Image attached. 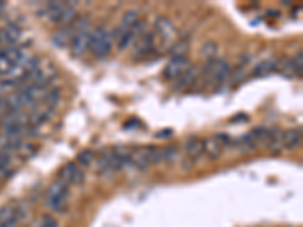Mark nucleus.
I'll list each match as a JSON object with an SVG mask.
<instances>
[{"instance_id": "obj_4", "label": "nucleus", "mask_w": 303, "mask_h": 227, "mask_svg": "<svg viewBox=\"0 0 303 227\" xmlns=\"http://www.w3.org/2000/svg\"><path fill=\"white\" fill-rule=\"evenodd\" d=\"M49 15L53 23L59 24H72L76 18L75 8L69 3H50L49 5Z\"/></svg>"}, {"instance_id": "obj_6", "label": "nucleus", "mask_w": 303, "mask_h": 227, "mask_svg": "<svg viewBox=\"0 0 303 227\" xmlns=\"http://www.w3.org/2000/svg\"><path fill=\"white\" fill-rule=\"evenodd\" d=\"M190 69V61L187 58H171V61L167 64L164 70V79L165 80H176L182 73H185Z\"/></svg>"}, {"instance_id": "obj_19", "label": "nucleus", "mask_w": 303, "mask_h": 227, "mask_svg": "<svg viewBox=\"0 0 303 227\" xmlns=\"http://www.w3.org/2000/svg\"><path fill=\"white\" fill-rule=\"evenodd\" d=\"M137 21H138V12H137V11H128V12L123 15L122 27L128 30V29H131Z\"/></svg>"}, {"instance_id": "obj_9", "label": "nucleus", "mask_w": 303, "mask_h": 227, "mask_svg": "<svg viewBox=\"0 0 303 227\" xmlns=\"http://www.w3.org/2000/svg\"><path fill=\"white\" fill-rule=\"evenodd\" d=\"M302 143V131L299 129H291L282 134V144L284 149H296Z\"/></svg>"}, {"instance_id": "obj_7", "label": "nucleus", "mask_w": 303, "mask_h": 227, "mask_svg": "<svg viewBox=\"0 0 303 227\" xmlns=\"http://www.w3.org/2000/svg\"><path fill=\"white\" fill-rule=\"evenodd\" d=\"M61 182L63 183H66V185H69V183H76V185H79V183H82L83 182V173L76 167L75 164H67L63 170H61Z\"/></svg>"}, {"instance_id": "obj_11", "label": "nucleus", "mask_w": 303, "mask_h": 227, "mask_svg": "<svg viewBox=\"0 0 303 227\" xmlns=\"http://www.w3.org/2000/svg\"><path fill=\"white\" fill-rule=\"evenodd\" d=\"M223 149H225V146L216 137L214 138H208V140L203 141V150L206 151V154L209 157H213V159L220 157L222 153H223Z\"/></svg>"}, {"instance_id": "obj_18", "label": "nucleus", "mask_w": 303, "mask_h": 227, "mask_svg": "<svg viewBox=\"0 0 303 227\" xmlns=\"http://www.w3.org/2000/svg\"><path fill=\"white\" fill-rule=\"evenodd\" d=\"M185 150L188 151V154H191V156H197L200 151L203 150V141H200L197 138H191V140L187 141Z\"/></svg>"}, {"instance_id": "obj_3", "label": "nucleus", "mask_w": 303, "mask_h": 227, "mask_svg": "<svg viewBox=\"0 0 303 227\" xmlns=\"http://www.w3.org/2000/svg\"><path fill=\"white\" fill-rule=\"evenodd\" d=\"M67 196H69L67 185L63 183L61 180L53 182L47 189V203L50 209H53L55 212H64Z\"/></svg>"}, {"instance_id": "obj_24", "label": "nucleus", "mask_w": 303, "mask_h": 227, "mask_svg": "<svg viewBox=\"0 0 303 227\" xmlns=\"http://www.w3.org/2000/svg\"><path fill=\"white\" fill-rule=\"evenodd\" d=\"M93 157H94V154H93V151H89V150H83L82 153H79V156H77L79 164H80V165H83V167L91 165Z\"/></svg>"}, {"instance_id": "obj_13", "label": "nucleus", "mask_w": 303, "mask_h": 227, "mask_svg": "<svg viewBox=\"0 0 303 227\" xmlns=\"http://www.w3.org/2000/svg\"><path fill=\"white\" fill-rule=\"evenodd\" d=\"M153 50V35L152 34H146L140 37V43L137 47V55L140 58H144L147 55H150Z\"/></svg>"}, {"instance_id": "obj_23", "label": "nucleus", "mask_w": 303, "mask_h": 227, "mask_svg": "<svg viewBox=\"0 0 303 227\" xmlns=\"http://www.w3.org/2000/svg\"><path fill=\"white\" fill-rule=\"evenodd\" d=\"M217 52V44L213 43V41H208L206 44H203L202 47V55L208 59H214V55Z\"/></svg>"}, {"instance_id": "obj_17", "label": "nucleus", "mask_w": 303, "mask_h": 227, "mask_svg": "<svg viewBox=\"0 0 303 227\" xmlns=\"http://www.w3.org/2000/svg\"><path fill=\"white\" fill-rule=\"evenodd\" d=\"M278 67V62L273 61V59H268V61H262L256 66V69L253 70V75L255 76H262L267 75V73H271L273 70H276Z\"/></svg>"}, {"instance_id": "obj_20", "label": "nucleus", "mask_w": 303, "mask_h": 227, "mask_svg": "<svg viewBox=\"0 0 303 227\" xmlns=\"http://www.w3.org/2000/svg\"><path fill=\"white\" fill-rule=\"evenodd\" d=\"M188 49H190V46L187 41H177L171 49V55H173V58H185Z\"/></svg>"}, {"instance_id": "obj_1", "label": "nucleus", "mask_w": 303, "mask_h": 227, "mask_svg": "<svg viewBox=\"0 0 303 227\" xmlns=\"http://www.w3.org/2000/svg\"><path fill=\"white\" fill-rule=\"evenodd\" d=\"M112 34L105 27H96L89 35V50L96 58H105L112 49Z\"/></svg>"}, {"instance_id": "obj_12", "label": "nucleus", "mask_w": 303, "mask_h": 227, "mask_svg": "<svg viewBox=\"0 0 303 227\" xmlns=\"http://www.w3.org/2000/svg\"><path fill=\"white\" fill-rule=\"evenodd\" d=\"M20 35H21L20 29L17 26H14V24H9L0 32V41L6 43L8 46H14L18 41Z\"/></svg>"}, {"instance_id": "obj_10", "label": "nucleus", "mask_w": 303, "mask_h": 227, "mask_svg": "<svg viewBox=\"0 0 303 227\" xmlns=\"http://www.w3.org/2000/svg\"><path fill=\"white\" fill-rule=\"evenodd\" d=\"M196 77H197V69L190 66V69L185 73H182L174 80V89H184L187 86H191L194 83Z\"/></svg>"}, {"instance_id": "obj_25", "label": "nucleus", "mask_w": 303, "mask_h": 227, "mask_svg": "<svg viewBox=\"0 0 303 227\" xmlns=\"http://www.w3.org/2000/svg\"><path fill=\"white\" fill-rule=\"evenodd\" d=\"M162 157H164V160L173 162V160L177 157V150H176V147L170 146V147L164 149V150H162Z\"/></svg>"}, {"instance_id": "obj_15", "label": "nucleus", "mask_w": 303, "mask_h": 227, "mask_svg": "<svg viewBox=\"0 0 303 227\" xmlns=\"http://www.w3.org/2000/svg\"><path fill=\"white\" fill-rule=\"evenodd\" d=\"M132 159V164H135L140 170H144L150 165V159H149V150L144 149V150H137L134 151V154L131 156Z\"/></svg>"}, {"instance_id": "obj_27", "label": "nucleus", "mask_w": 303, "mask_h": 227, "mask_svg": "<svg viewBox=\"0 0 303 227\" xmlns=\"http://www.w3.org/2000/svg\"><path fill=\"white\" fill-rule=\"evenodd\" d=\"M293 66H294V69H296V72L300 75L302 73V67H303V52L302 50H299V53L296 55V58H294V62H293Z\"/></svg>"}, {"instance_id": "obj_22", "label": "nucleus", "mask_w": 303, "mask_h": 227, "mask_svg": "<svg viewBox=\"0 0 303 227\" xmlns=\"http://www.w3.org/2000/svg\"><path fill=\"white\" fill-rule=\"evenodd\" d=\"M135 37H137V35H135L131 29H128V30H126L120 38H118V49H120V50H125V49H126L132 41H134V38H135Z\"/></svg>"}, {"instance_id": "obj_8", "label": "nucleus", "mask_w": 303, "mask_h": 227, "mask_svg": "<svg viewBox=\"0 0 303 227\" xmlns=\"http://www.w3.org/2000/svg\"><path fill=\"white\" fill-rule=\"evenodd\" d=\"M155 26H156L158 34H159L165 41H170V40L174 38V35H176V27H174V24H173L168 18H165V17L158 18L156 23H155Z\"/></svg>"}, {"instance_id": "obj_14", "label": "nucleus", "mask_w": 303, "mask_h": 227, "mask_svg": "<svg viewBox=\"0 0 303 227\" xmlns=\"http://www.w3.org/2000/svg\"><path fill=\"white\" fill-rule=\"evenodd\" d=\"M15 69H17V64L3 50H0V76L12 75Z\"/></svg>"}, {"instance_id": "obj_26", "label": "nucleus", "mask_w": 303, "mask_h": 227, "mask_svg": "<svg viewBox=\"0 0 303 227\" xmlns=\"http://www.w3.org/2000/svg\"><path fill=\"white\" fill-rule=\"evenodd\" d=\"M37 227H58V221L52 215H44Z\"/></svg>"}, {"instance_id": "obj_21", "label": "nucleus", "mask_w": 303, "mask_h": 227, "mask_svg": "<svg viewBox=\"0 0 303 227\" xmlns=\"http://www.w3.org/2000/svg\"><path fill=\"white\" fill-rule=\"evenodd\" d=\"M59 99H61V91L56 88V89H52L50 92H47L46 95H44V102H46V105L52 109V108H55L58 103H59Z\"/></svg>"}, {"instance_id": "obj_2", "label": "nucleus", "mask_w": 303, "mask_h": 227, "mask_svg": "<svg viewBox=\"0 0 303 227\" xmlns=\"http://www.w3.org/2000/svg\"><path fill=\"white\" fill-rule=\"evenodd\" d=\"M89 35L91 32L88 30V20L82 18L79 20V26L76 29V34L72 38V53L76 58H82L88 49H89Z\"/></svg>"}, {"instance_id": "obj_16", "label": "nucleus", "mask_w": 303, "mask_h": 227, "mask_svg": "<svg viewBox=\"0 0 303 227\" xmlns=\"http://www.w3.org/2000/svg\"><path fill=\"white\" fill-rule=\"evenodd\" d=\"M73 30H72V26H69V27H66V29H61L59 32H56L55 35H53V43L56 44V46H66L67 44V41L70 40V38H73Z\"/></svg>"}, {"instance_id": "obj_5", "label": "nucleus", "mask_w": 303, "mask_h": 227, "mask_svg": "<svg viewBox=\"0 0 303 227\" xmlns=\"http://www.w3.org/2000/svg\"><path fill=\"white\" fill-rule=\"evenodd\" d=\"M203 75L211 77L216 83H223L230 76V66L223 59H208L203 67Z\"/></svg>"}]
</instances>
